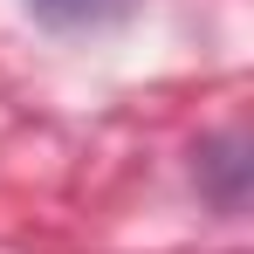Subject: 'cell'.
Returning <instances> with one entry per match:
<instances>
[{
    "label": "cell",
    "mask_w": 254,
    "mask_h": 254,
    "mask_svg": "<svg viewBox=\"0 0 254 254\" xmlns=\"http://www.w3.org/2000/svg\"><path fill=\"white\" fill-rule=\"evenodd\" d=\"M35 7V21H48V28H103V21H117L130 0H28Z\"/></svg>",
    "instance_id": "1"
}]
</instances>
